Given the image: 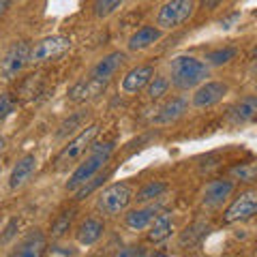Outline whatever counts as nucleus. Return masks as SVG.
<instances>
[{"mask_svg":"<svg viewBox=\"0 0 257 257\" xmlns=\"http://www.w3.org/2000/svg\"><path fill=\"white\" fill-rule=\"evenodd\" d=\"M193 11H195V3H193V0H174V3H165L157 15V26L163 28V30L178 28L191 18Z\"/></svg>","mask_w":257,"mask_h":257,"instance_id":"obj_4","label":"nucleus"},{"mask_svg":"<svg viewBox=\"0 0 257 257\" xmlns=\"http://www.w3.org/2000/svg\"><path fill=\"white\" fill-rule=\"evenodd\" d=\"M170 69H172V84L180 88V90L202 86L208 73H210L208 64L204 60L193 58V56H176L170 62Z\"/></svg>","mask_w":257,"mask_h":257,"instance_id":"obj_2","label":"nucleus"},{"mask_svg":"<svg viewBox=\"0 0 257 257\" xmlns=\"http://www.w3.org/2000/svg\"><path fill=\"white\" fill-rule=\"evenodd\" d=\"M236 54H238L236 47H221V50H214L210 54H206V64L221 67V64H227L229 60H234Z\"/></svg>","mask_w":257,"mask_h":257,"instance_id":"obj_23","label":"nucleus"},{"mask_svg":"<svg viewBox=\"0 0 257 257\" xmlns=\"http://www.w3.org/2000/svg\"><path fill=\"white\" fill-rule=\"evenodd\" d=\"M105 180H107V174H103V176H94V178H92L90 182H86L84 187H82V189H79V191L75 193V195H77V199H84L86 195H90V193H92L96 187H101V184L105 182Z\"/></svg>","mask_w":257,"mask_h":257,"instance_id":"obj_29","label":"nucleus"},{"mask_svg":"<svg viewBox=\"0 0 257 257\" xmlns=\"http://www.w3.org/2000/svg\"><path fill=\"white\" fill-rule=\"evenodd\" d=\"M133 257H146V255H144V251H140V248H138V251H135V255Z\"/></svg>","mask_w":257,"mask_h":257,"instance_id":"obj_35","label":"nucleus"},{"mask_svg":"<svg viewBox=\"0 0 257 257\" xmlns=\"http://www.w3.org/2000/svg\"><path fill=\"white\" fill-rule=\"evenodd\" d=\"M238 18H240V13H238V11H236V13H231L227 20H225V22H221V26H223V28H229V24H234Z\"/></svg>","mask_w":257,"mask_h":257,"instance_id":"obj_31","label":"nucleus"},{"mask_svg":"<svg viewBox=\"0 0 257 257\" xmlns=\"http://www.w3.org/2000/svg\"><path fill=\"white\" fill-rule=\"evenodd\" d=\"M111 152H114V144H111V142L92 144L90 152H88V157L77 165V170L73 172L71 180L67 182V189H69V191H79L86 182H90L94 176L107 165Z\"/></svg>","mask_w":257,"mask_h":257,"instance_id":"obj_1","label":"nucleus"},{"mask_svg":"<svg viewBox=\"0 0 257 257\" xmlns=\"http://www.w3.org/2000/svg\"><path fill=\"white\" fill-rule=\"evenodd\" d=\"M71 47V41L67 37L62 35H54V37H45L41 39L30 52V62L32 64H41V62H47V60H54L62 56Z\"/></svg>","mask_w":257,"mask_h":257,"instance_id":"obj_7","label":"nucleus"},{"mask_svg":"<svg viewBox=\"0 0 257 257\" xmlns=\"http://www.w3.org/2000/svg\"><path fill=\"white\" fill-rule=\"evenodd\" d=\"M234 178H240L242 182H253L257 180V163H246V165H238L231 170Z\"/></svg>","mask_w":257,"mask_h":257,"instance_id":"obj_25","label":"nucleus"},{"mask_svg":"<svg viewBox=\"0 0 257 257\" xmlns=\"http://www.w3.org/2000/svg\"><path fill=\"white\" fill-rule=\"evenodd\" d=\"M133 197L135 195H133L131 184L116 182V184H109V187L99 195V199H96V208H99L103 214L116 216V214L122 212L128 204H131Z\"/></svg>","mask_w":257,"mask_h":257,"instance_id":"obj_3","label":"nucleus"},{"mask_svg":"<svg viewBox=\"0 0 257 257\" xmlns=\"http://www.w3.org/2000/svg\"><path fill=\"white\" fill-rule=\"evenodd\" d=\"M150 257H170V255H165V253H155V255H150Z\"/></svg>","mask_w":257,"mask_h":257,"instance_id":"obj_37","label":"nucleus"},{"mask_svg":"<svg viewBox=\"0 0 257 257\" xmlns=\"http://www.w3.org/2000/svg\"><path fill=\"white\" fill-rule=\"evenodd\" d=\"M257 118V94L244 96L236 105H231L227 111V120L231 124H244Z\"/></svg>","mask_w":257,"mask_h":257,"instance_id":"obj_12","label":"nucleus"},{"mask_svg":"<svg viewBox=\"0 0 257 257\" xmlns=\"http://www.w3.org/2000/svg\"><path fill=\"white\" fill-rule=\"evenodd\" d=\"M227 94V84L223 82H206L202 84L193 94V107L204 109V107H212L216 105L223 96Z\"/></svg>","mask_w":257,"mask_h":257,"instance_id":"obj_9","label":"nucleus"},{"mask_svg":"<svg viewBox=\"0 0 257 257\" xmlns=\"http://www.w3.org/2000/svg\"><path fill=\"white\" fill-rule=\"evenodd\" d=\"M253 214H257V191H244L231 202V206L225 210L223 219L227 223H236L251 219Z\"/></svg>","mask_w":257,"mask_h":257,"instance_id":"obj_8","label":"nucleus"},{"mask_svg":"<svg viewBox=\"0 0 257 257\" xmlns=\"http://www.w3.org/2000/svg\"><path fill=\"white\" fill-rule=\"evenodd\" d=\"M7 7H9V3H0V13H3V11L7 9Z\"/></svg>","mask_w":257,"mask_h":257,"instance_id":"obj_34","label":"nucleus"},{"mask_svg":"<svg viewBox=\"0 0 257 257\" xmlns=\"http://www.w3.org/2000/svg\"><path fill=\"white\" fill-rule=\"evenodd\" d=\"M3 150H5V138L0 135V152H3Z\"/></svg>","mask_w":257,"mask_h":257,"instance_id":"obj_33","label":"nucleus"},{"mask_svg":"<svg viewBox=\"0 0 257 257\" xmlns=\"http://www.w3.org/2000/svg\"><path fill=\"white\" fill-rule=\"evenodd\" d=\"M73 214H75V210H67V212H62V214H60V219L54 223L52 234H54V236H62L64 231H67V227L71 225V221H73Z\"/></svg>","mask_w":257,"mask_h":257,"instance_id":"obj_27","label":"nucleus"},{"mask_svg":"<svg viewBox=\"0 0 257 257\" xmlns=\"http://www.w3.org/2000/svg\"><path fill=\"white\" fill-rule=\"evenodd\" d=\"M167 88H170V79L167 77H152V82L148 84V99H161L165 92H167Z\"/></svg>","mask_w":257,"mask_h":257,"instance_id":"obj_24","label":"nucleus"},{"mask_svg":"<svg viewBox=\"0 0 257 257\" xmlns=\"http://www.w3.org/2000/svg\"><path fill=\"white\" fill-rule=\"evenodd\" d=\"M231 191H234V182L231 180H212L204 191V206L208 208L221 206L231 195Z\"/></svg>","mask_w":257,"mask_h":257,"instance_id":"obj_14","label":"nucleus"},{"mask_svg":"<svg viewBox=\"0 0 257 257\" xmlns=\"http://www.w3.org/2000/svg\"><path fill=\"white\" fill-rule=\"evenodd\" d=\"M35 170H37V157H35V155L22 157L18 163H15L13 172H11V176H9V187H11V189L22 187V184L26 182L32 174H35Z\"/></svg>","mask_w":257,"mask_h":257,"instance_id":"obj_15","label":"nucleus"},{"mask_svg":"<svg viewBox=\"0 0 257 257\" xmlns=\"http://www.w3.org/2000/svg\"><path fill=\"white\" fill-rule=\"evenodd\" d=\"M135 251H138V248H133V246H126V248H122V251L118 253V257H133V255H135Z\"/></svg>","mask_w":257,"mask_h":257,"instance_id":"obj_32","label":"nucleus"},{"mask_svg":"<svg viewBox=\"0 0 257 257\" xmlns=\"http://www.w3.org/2000/svg\"><path fill=\"white\" fill-rule=\"evenodd\" d=\"M251 58L257 60V47H253V52H251Z\"/></svg>","mask_w":257,"mask_h":257,"instance_id":"obj_36","label":"nucleus"},{"mask_svg":"<svg viewBox=\"0 0 257 257\" xmlns=\"http://www.w3.org/2000/svg\"><path fill=\"white\" fill-rule=\"evenodd\" d=\"M103 236V223L99 219H94V216H90V219H86L82 225H79V231H77V240L86 246L94 244L96 240H99Z\"/></svg>","mask_w":257,"mask_h":257,"instance_id":"obj_20","label":"nucleus"},{"mask_svg":"<svg viewBox=\"0 0 257 257\" xmlns=\"http://www.w3.org/2000/svg\"><path fill=\"white\" fill-rule=\"evenodd\" d=\"M47 246V240L41 231H32L30 236L22 240V244L18 246V251L13 253V257H43Z\"/></svg>","mask_w":257,"mask_h":257,"instance_id":"obj_16","label":"nucleus"},{"mask_svg":"<svg viewBox=\"0 0 257 257\" xmlns=\"http://www.w3.org/2000/svg\"><path fill=\"white\" fill-rule=\"evenodd\" d=\"M157 206H146V208H135L126 214V225L131 229H144L152 225V221L157 219Z\"/></svg>","mask_w":257,"mask_h":257,"instance_id":"obj_21","label":"nucleus"},{"mask_svg":"<svg viewBox=\"0 0 257 257\" xmlns=\"http://www.w3.org/2000/svg\"><path fill=\"white\" fill-rule=\"evenodd\" d=\"M187 107H189V103H187L184 96H174V99L165 101L163 105L157 109V114L152 120H155L157 124H170V122H174V120H178L180 116H184Z\"/></svg>","mask_w":257,"mask_h":257,"instance_id":"obj_13","label":"nucleus"},{"mask_svg":"<svg viewBox=\"0 0 257 257\" xmlns=\"http://www.w3.org/2000/svg\"><path fill=\"white\" fill-rule=\"evenodd\" d=\"M165 191H167V184L161 182V180H155V182H148L146 187H142L138 191V195H135V199L144 204V202H150V199H155V197H161Z\"/></svg>","mask_w":257,"mask_h":257,"instance_id":"obj_22","label":"nucleus"},{"mask_svg":"<svg viewBox=\"0 0 257 257\" xmlns=\"http://www.w3.org/2000/svg\"><path fill=\"white\" fill-rule=\"evenodd\" d=\"M99 135V124H90V126H86L82 133L75 135L73 140H71L67 146H64L60 150V155L56 157V167H64V165H69V163H73L75 159L82 157V152L86 148H90L92 146V142L94 138Z\"/></svg>","mask_w":257,"mask_h":257,"instance_id":"obj_5","label":"nucleus"},{"mask_svg":"<svg viewBox=\"0 0 257 257\" xmlns=\"http://www.w3.org/2000/svg\"><path fill=\"white\" fill-rule=\"evenodd\" d=\"M172 227H174V221H172L170 212L157 214V219L152 221V225H150L148 240H150V242H161V240H165L167 236L172 234Z\"/></svg>","mask_w":257,"mask_h":257,"instance_id":"obj_19","label":"nucleus"},{"mask_svg":"<svg viewBox=\"0 0 257 257\" xmlns=\"http://www.w3.org/2000/svg\"><path fill=\"white\" fill-rule=\"evenodd\" d=\"M77 122H82V114H79V116H75V118H71L69 122H64V124L60 126V131H58V138H62V135L67 133V131H73V126H75Z\"/></svg>","mask_w":257,"mask_h":257,"instance_id":"obj_30","label":"nucleus"},{"mask_svg":"<svg viewBox=\"0 0 257 257\" xmlns=\"http://www.w3.org/2000/svg\"><path fill=\"white\" fill-rule=\"evenodd\" d=\"M103 88H105V84L96 82V79H90V77L79 79L77 84L69 88V99L71 101H86V99H90V96H96Z\"/></svg>","mask_w":257,"mask_h":257,"instance_id":"obj_17","label":"nucleus"},{"mask_svg":"<svg viewBox=\"0 0 257 257\" xmlns=\"http://www.w3.org/2000/svg\"><path fill=\"white\" fill-rule=\"evenodd\" d=\"M13 111H15V99H13V94L3 92V94H0V120H5L7 116H11Z\"/></svg>","mask_w":257,"mask_h":257,"instance_id":"obj_28","label":"nucleus"},{"mask_svg":"<svg viewBox=\"0 0 257 257\" xmlns=\"http://www.w3.org/2000/svg\"><path fill=\"white\" fill-rule=\"evenodd\" d=\"M255 257H257V253H255Z\"/></svg>","mask_w":257,"mask_h":257,"instance_id":"obj_38","label":"nucleus"},{"mask_svg":"<svg viewBox=\"0 0 257 257\" xmlns=\"http://www.w3.org/2000/svg\"><path fill=\"white\" fill-rule=\"evenodd\" d=\"M122 62H124V54L122 52H111L107 56H103V58L92 67L90 79H96V82L107 84L109 77L120 69V64H122Z\"/></svg>","mask_w":257,"mask_h":257,"instance_id":"obj_11","label":"nucleus"},{"mask_svg":"<svg viewBox=\"0 0 257 257\" xmlns=\"http://www.w3.org/2000/svg\"><path fill=\"white\" fill-rule=\"evenodd\" d=\"M30 52H32V47L26 41L13 43L9 47V52L5 54L3 62H0V75L5 79H13L30 62Z\"/></svg>","mask_w":257,"mask_h":257,"instance_id":"obj_6","label":"nucleus"},{"mask_svg":"<svg viewBox=\"0 0 257 257\" xmlns=\"http://www.w3.org/2000/svg\"><path fill=\"white\" fill-rule=\"evenodd\" d=\"M152 75H155V69H152L150 64L135 67L122 77L120 88H122V92H126V94H135V92H140L144 86H148L152 82Z\"/></svg>","mask_w":257,"mask_h":257,"instance_id":"obj_10","label":"nucleus"},{"mask_svg":"<svg viewBox=\"0 0 257 257\" xmlns=\"http://www.w3.org/2000/svg\"><path fill=\"white\" fill-rule=\"evenodd\" d=\"M161 39V30L155 26H142L138 28V32H133L131 39H128V50L138 52V50H146L152 43H157Z\"/></svg>","mask_w":257,"mask_h":257,"instance_id":"obj_18","label":"nucleus"},{"mask_svg":"<svg viewBox=\"0 0 257 257\" xmlns=\"http://www.w3.org/2000/svg\"><path fill=\"white\" fill-rule=\"evenodd\" d=\"M120 7H122L120 0H99V3H94V13L99 15V18H105V15L114 13Z\"/></svg>","mask_w":257,"mask_h":257,"instance_id":"obj_26","label":"nucleus"}]
</instances>
